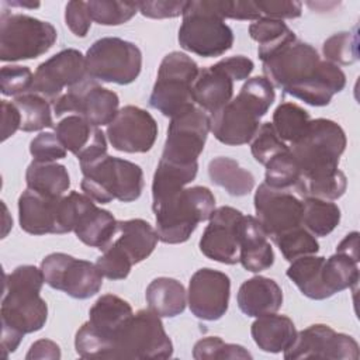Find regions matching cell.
Listing matches in <instances>:
<instances>
[{"label":"cell","instance_id":"27","mask_svg":"<svg viewBox=\"0 0 360 360\" xmlns=\"http://www.w3.org/2000/svg\"><path fill=\"white\" fill-rule=\"evenodd\" d=\"M239 309L248 316H262L277 312L283 304L280 285L264 276H255L242 283L236 295Z\"/></svg>","mask_w":360,"mask_h":360},{"label":"cell","instance_id":"34","mask_svg":"<svg viewBox=\"0 0 360 360\" xmlns=\"http://www.w3.org/2000/svg\"><path fill=\"white\" fill-rule=\"evenodd\" d=\"M208 176L214 184L235 197L248 195L255 187V176L226 156L214 158L208 163Z\"/></svg>","mask_w":360,"mask_h":360},{"label":"cell","instance_id":"31","mask_svg":"<svg viewBox=\"0 0 360 360\" xmlns=\"http://www.w3.org/2000/svg\"><path fill=\"white\" fill-rule=\"evenodd\" d=\"M145 298L150 311L160 318H173L180 315L187 304L184 285L176 278L158 277L146 287Z\"/></svg>","mask_w":360,"mask_h":360},{"label":"cell","instance_id":"17","mask_svg":"<svg viewBox=\"0 0 360 360\" xmlns=\"http://www.w3.org/2000/svg\"><path fill=\"white\" fill-rule=\"evenodd\" d=\"M253 202L256 218L271 240L302 225V198L294 190L273 188L262 183Z\"/></svg>","mask_w":360,"mask_h":360},{"label":"cell","instance_id":"14","mask_svg":"<svg viewBox=\"0 0 360 360\" xmlns=\"http://www.w3.org/2000/svg\"><path fill=\"white\" fill-rule=\"evenodd\" d=\"M210 132V115L198 107L170 118L163 146V160L177 165L195 163L201 155Z\"/></svg>","mask_w":360,"mask_h":360},{"label":"cell","instance_id":"12","mask_svg":"<svg viewBox=\"0 0 360 360\" xmlns=\"http://www.w3.org/2000/svg\"><path fill=\"white\" fill-rule=\"evenodd\" d=\"M45 283L72 298L86 300L96 295L103 285V274L96 263L55 252L41 262Z\"/></svg>","mask_w":360,"mask_h":360},{"label":"cell","instance_id":"28","mask_svg":"<svg viewBox=\"0 0 360 360\" xmlns=\"http://www.w3.org/2000/svg\"><path fill=\"white\" fill-rule=\"evenodd\" d=\"M191 94L193 101L201 110L214 112L232 100L233 80L218 63H215L198 72Z\"/></svg>","mask_w":360,"mask_h":360},{"label":"cell","instance_id":"58","mask_svg":"<svg viewBox=\"0 0 360 360\" xmlns=\"http://www.w3.org/2000/svg\"><path fill=\"white\" fill-rule=\"evenodd\" d=\"M10 6H17V7H25V8H35L39 7V3H24V1H6Z\"/></svg>","mask_w":360,"mask_h":360},{"label":"cell","instance_id":"32","mask_svg":"<svg viewBox=\"0 0 360 360\" xmlns=\"http://www.w3.org/2000/svg\"><path fill=\"white\" fill-rule=\"evenodd\" d=\"M323 256H301L291 262L287 269V277L300 288V291L311 300H326L330 297L322 281Z\"/></svg>","mask_w":360,"mask_h":360},{"label":"cell","instance_id":"6","mask_svg":"<svg viewBox=\"0 0 360 360\" xmlns=\"http://www.w3.org/2000/svg\"><path fill=\"white\" fill-rule=\"evenodd\" d=\"M131 305L118 295H101L89 311V321L76 332L75 349L84 359H107L118 330L131 319Z\"/></svg>","mask_w":360,"mask_h":360},{"label":"cell","instance_id":"48","mask_svg":"<svg viewBox=\"0 0 360 360\" xmlns=\"http://www.w3.org/2000/svg\"><path fill=\"white\" fill-rule=\"evenodd\" d=\"M34 75L30 68L7 65L0 70V90L4 96H21L31 90Z\"/></svg>","mask_w":360,"mask_h":360},{"label":"cell","instance_id":"29","mask_svg":"<svg viewBox=\"0 0 360 360\" xmlns=\"http://www.w3.org/2000/svg\"><path fill=\"white\" fill-rule=\"evenodd\" d=\"M115 236L112 243L117 245L134 264L149 257L159 240L156 229L141 218L118 221Z\"/></svg>","mask_w":360,"mask_h":360},{"label":"cell","instance_id":"37","mask_svg":"<svg viewBox=\"0 0 360 360\" xmlns=\"http://www.w3.org/2000/svg\"><path fill=\"white\" fill-rule=\"evenodd\" d=\"M340 208L328 200L302 198V226L314 236L329 235L340 222Z\"/></svg>","mask_w":360,"mask_h":360},{"label":"cell","instance_id":"8","mask_svg":"<svg viewBox=\"0 0 360 360\" xmlns=\"http://www.w3.org/2000/svg\"><path fill=\"white\" fill-rule=\"evenodd\" d=\"M173 343L160 316L153 311L139 309L115 335L107 359H169Z\"/></svg>","mask_w":360,"mask_h":360},{"label":"cell","instance_id":"13","mask_svg":"<svg viewBox=\"0 0 360 360\" xmlns=\"http://www.w3.org/2000/svg\"><path fill=\"white\" fill-rule=\"evenodd\" d=\"M120 98L115 91L101 87L93 79H86L80 84L70 87L53 103L52 110L56 117L73 112L80 115L94 127L108 125L118 112Z\"/></svg>","mask_w":360,"mask_h":360},{"label":"cell","instance_id":"33","mask_svg":"<svg viewBox=\"0 0 360 360\" xmlns=\"http://www.w3.org/2000/svg\"><path fill=\"white\" fill-rule=\"evenodd\" d=\"M25 183L27 188L42 195L62 197L70 186V177L63 165L32 160L25 172Z\"/></svg>","mask_w":360,"mask_h":360},{"label":"cell","instance_id":"18","mask_svg":"<svg viewBox=\"0 0 360 360\" xmlns=\"http://www.w3.org/2000/svg\"><path fill=\"white\" fill-rule=\"evenodd\" d=\"M89 79L84 55L73 48L63 49L45 62H42L35 73L31 93L41 94L53 103L65 89L75 87Z\"/></svg>","mask_w":360,"mask_h":360},{"label":"cell","instance_id":"51","mask_svg":"<svg viewBox=\"0 0 360 360\" xmlns=\"http://www.w3.org/2000/svg\"><path fill=\"white\" fill-rule=\"evenodd\" d=\"M256 8L259 10L260 15L276 18V20H292L298 18L302 14V4L300 1H290V0H267V1H255Z\"/></svg>","mask_w":360,"mask_h":360},{"label":"cell","instance_id":"44","mask_svg":"<svg viewBox=\"0 0 360 360\" xmlns=\"http://www.w3.org/2000/svg\"><path fill=\"white\" fill-rule=\"evenodd\" d=\"M357 44H359V37L357 31H343L338 32L332 37H329L323 45H322V52L325 56V60L332 62L335 65H352L359 59V52H357Z\"/></svg>","mask_w":360,"mask_h":360},{"label":"cell","instance_id":"9","mask_svg":"<svg viewBox=\"0 0 360 360\" xmlns=\"http://www.w3.org/2000/svg\"><path fill=\"white\" fill-rule=\"evenodd\" d=\"M58 39L56 28L44 20L3 11L0 15V59L17 62L46 53Z\"/></svg>","mask_w":360,"mask_h":360},{"label":"cell","instance_id":"36","mask_svg":"<svg viewBox=\"0 0 360 360\" xmlns=\"http://www.w3.org/2000/svg\"><path fill=\"white\" fill-rule=\"evenodd\" d=\"M249 34L250 38L259 44L257 55L262 62L297 39L294 31L290 30L284 21L264 15L249 25Z\"/></svg>","mask_w":360,"mask_h":360},{"label":"cell","instance_id":"47","mask_svg":"<svg viewBox=\"0 0 360 360\" xmlns=\"http://www.w3.org/2000/svg\"><path fill=\"white\" fill-rule=\"evenodd\" d=\"M96 266L103 277L110 280H124L128 277L134 263L117 245L111 242L97 259Z\"/></svg>","mask_w":360,"mask_h":360},{"label":"cell","instance_id":"49","mask_svg":"<svg viewBox=\"0 0 360 360\" xmlns=\"http://www.w3.org/2000/svg\"><path fill=\"white\" fill-rule=\"evenodd\" d=\"M205 6L214 11L222 20H249L256 21L260 18V13L255 6V1H239V0H204Z\"/></svg>","mask_w":360,"mask_h":360},{"label":"cell","instance_id":"42","mask_svg":"<svg viewBox=\"0 0 360 360\" xmlns=\"http://www.w3.org/2000/svg\"><path fill=\"white\" fill-rule=\"evenodd\" d=\"M285 260L292 262L301 256L315 255L319 250L316 238L302 225L287 231L273 239Z\"/></svg>","mask_w":360,"mask_h":360},{"label":"cell","instance_id":"24","mask_svg":"<svg viewBox=\"0 0 360 360\" xmlns=\"http://www.w3.org/2000/svg\"><path fill=\"white\" fill-rule=\"evenodd\" d=\"M55 134L72 152L79 163L94 160L107 153V141L98 127L91 125L80 115H68L55 125Z\"/></svg>","mask_w":360,"mask_h":360},{"label":"cell","instance_id":"57","mask_svg":"<svg viewBox=\"0 0 360 360\" xmlns=\"http://www.w3.org/2000/svg\"><path fill=\"white\" fill-rule=\"evenodd\" d=\"M336 252L345 253L356 260H359V232H350L345 239L336 246Z\"/></svg>","mask_w":360,"mask_h":360},{"label":"cell","instance_id":"4","mask_svg":"<svg viewBox=\"0 0 360 360\" xmlns=\"http://www.w3.org/2000/svg\"><path fill=\"white\" fill-rule=\"evenodd\" d=\"M346 143L345 131L338 122L326 118L311 120L290 146L301 180H314L335 173Z\"/></svg>","mask_w":360,"mask_h":360},{"label":"cell","instance_id":"50","mask_svg":"<svg viewBox=\"0 0 360 360\" xmlns=\"http://www.w3.org/2000/svg\"><path fill=\"white\" fill-rule=\"evenodd\" d=\"M30 153L38 162H56L66 156V148L56 134L41 132L30 142Z\"/></svg>","mask_w":360,"mask_h":360},{"label":"cell","instance_id":"21","mask_svg":"<svg viewBox=\"0 0 360 360\" xmlns=\"http://www.w3.org/2000/svg\"><path fill=\"white\" fill-rule=\"evenodd\" d=\"M231 294L229 277L218 270H197L188 283L187 301L193 315L202 321H217L228 311Z\"/></svg>","mask_w":360,"mask_h":360},{"label":"cell","instance_id":"38","mask_svg":"<svg viewBox=\"0 0 360 360\" xmlns=\"http://www.w3.org/2000/svg\"><path fill=\"white\" fill-rule=\"evenodd\" d=\"M359 260L336 252L325 259L322 267V281L330 297L346 288H352L359 281Z\"/></svg>","mask_w":360,"mask_h":360},{"label":"cell","instance_id":"23","mask_svg":"<svg viewBox=\"0 0 360 360\" xmlns=\"http://www.w3.org/2000/svg\"><path fill=\"white\" fill-rule=\"evenodd\" d=\"M75 201L73 232L84 245L104 250L114 239L118 221L114 215L98 208L84 193L72 191Z\"/></svg>","mask_w":360,"mask_h":360},{"label":"cell","instance_id":"7","mask_svg":"<svg viewBox=\"0 0 360 360\" xmlns=\"http://www.w3.org/2000/svg\"><path fill=\"white\" fill-rule=\"evenodd\" d=\"M198 72V65L188 55L167 53L160 62L149 105L170 118L194 107L191 89Z\"/></svg>","mask_w":360,"mask_h":360},{"label":"cell","instance_id":"5","mask_svg":"<svg viewBox=\"0 0 360 360\" xmlns=\"http://www.w3.org/2000/svg\"><path fill=\"white\" fill-rule=\"evenodd\" d=\"M83 173L82 191L96 202L107 204L112 200L131 202L139 198L143 190L141 166L110 156L108 153L80 163Z\"/></svg>","mask_w":360,"mask_h":360},{"label":"cell","instance_id":"15","mask_svg":"<svg viewBox=\"0 0 360 360\" xmlns=\"http://www.w3.org/2000/svg\"><path fill=\"white\" fill-rule=\"evenodd\" d=\"M18 221L31 235L72 232V214L68 195L46 197L31 188L18 198Z\"/></svg>","mask_w":360,"mask_h":360},{"label":"cell","instance_id":"25","mask_svg":"<svg viewBox=\"0 0 360 360\" xmlns=\"http://www.w3.org/2000/svg\"><path fill=\"white\" fill-rule=\"evenodd\" d=\"M346 86V76L343 70L328 60H321L315 73L305 82L295 84L285 90L295 98L314 107L328 105L336 93H340Z\"/></svg>","mask_w":360,"mask_h":360},{"label":"cell","instance_id":"20","mask_svg":"<svg viewBox=\"0 0 360 360\" xmlns=\"http://www.w3.org/2000/svg\"><path fill=\"white\" fill-rule=\"evenodd\" d=\"M156 136L158 124L155 118L136 105L120 108L107 125V138L111 146L120 152L145 153L152 149Z\"/></svg>","mask_w":360,"mask_h":360},{"label":"cell","instance_id":"2","mask_svg":"<svg viewBox=\"0 0 360 360\" xmlns=\"http://www.w3.org/2000/svg\"><path fill=\"white\" fill-rule=\"evenodd\" d=\"M274 98V87L264 76L248 79L236 97L211 112L210 131L225 145H245L256 134L260 118L269 111Z\"/></svg>","mask_w":360,"mask_h":360},{"label":"cell","instance_id":"3","mask_svg":"<svg viewBox=\"0 0 360 360\" xmlns=\"http://www.w3.org/2000/svg\"><path fill=\"white\" fill-rule=\"evenodd\" d=\"M159 240L183 243L195 231L197 225L211 218L215 211V197L208 187L194 186L152 202Z\"/></svg>","mask_w":360,"mask_h":360},{"label":"cell","instance_id":"54","mask_svg":"<svg viewBox=\"0 0 360 360\" xmlns=\"http://www.w3.org/2000/svg\"><path fill=\"white\" fill-rule=\"evenodd\" d=\"M229 76L231 79L235 80H245L250 76L253 72L255 63L252 59L243 55H236V56H229L224 58L219 62H217Z\"/></svg>","mask_w":360,"mask_h":360},{"label":"cell","instance_id":"11","mask_svg":"<svg viewBox=\"0 0 360 360\" xmlns=\"http://www.w3.org/2000/svg\"><path fill=\"white\" fill-rule=\"evenodd\" d=\"M87 75L93 80L129 84L142 69L141 49L125 39L105 37L94 41L86 55Z\"/></svg>","mask_w":360,"mask_h":360},{"label":"cell","instance_id":"19","mask_svg":"<svg viewBox=\"0 0 360 360\" xmlns=\"http://www.w3.org/2000/svg\"><path fill=\"white\" fill-rule=\"evenodd\" d=\"M321 60L312 45L295 39L263 60V73L273 87L285 91L308 80Z\"/></svg>","mask_w":360,"mask_h":360},{"label":"cell","instance_id":"41","mask_svg":"<svg viewBox=\"0 0 360 360\" xmlns=\"http://www.w3.org/2000/svg\"><path fill=\"white\" fill-rule=\"evenodd\" d=\"M264 166V183L273 188L294 190L301 180L300 169L290 152V148L288 150L273 156Z\"/></svg>","mask_w":360,"mask_h":360},{"label":"cell","instance_id":"10","mask_svg":"<svg viewBox=\"0 0 360 360\" xmlns=\"http://www.w3.org/2000/svg\"><path fill=\"white\" fill-rule=\"evenodd\" d=\"M177 38L183 49L202 58L221 56L233 45L231 27L204 0L187 1Z\"/></svg>","mask_w":360,"mask_h":360},{"label":"cell","instance_id":"40","mask_svg":"<svg viewBox=\"0 0 360 360\" xmlns=\"http://www.w3.org/2000/svg\"><path fill=\"white\" fill-rule=\"evenodd\" d=\"M311 121L309 112L295 103H281L273 112V128L281 141L292 143Z\"/></svg>","mask_w":360,"mask_h":360},{"label":"cell","instance_id":"22","mask_svg":"<svg viewBox=\"0 0 360 360\" xmlns=\"http://www.w3.org/2000/svg\"><path fill=\"white\" fill-rule=\"evenodd\" d=\"M243 214L233 207L217 208L200 239V250L211 260L235 264L239 262V226Z\"/></svg>","mask_w":360,"mask_h":360},{"label":"cell","instance_id":"53","mask_svg":"<svg viewBox=\"0 0 360 360\" xmlns=\"http://www.w3.org/2000/svg\"><path fill=\"white\" fill-rule=\"evenodd\" d=\"M187 1H138V11L148 18H174L183 15Z\"/></svg>","mask_w":360,"mask_h":360},{"label":"cell","instance_id":"52","mask_svg":"<svg viewBox=\"0 0 360 360\" xmlns=\"http://www.w3.org/2000/svg\"><path fill=\"white\" fill-rule=\"evenodd\" d=\"M65 22L76 37H86L91 25L87 1H69L65 7Z\"/></svg>","mask_w":360,"mask_h":360},{"label":"cell","instance_id":"16","mask_svg":"<svg viewBox=\"0 0 360 360\" xmlns=\"http://www.w3.org/2000/svg\"><path fill=\"white\" fill-rule=\"evenodd\" d=\"M359 356V345L352 336L339 333L323 323H315L297 332L292 345L284 350L285 360H357Z\"/></svg>","mask_w":360,"mask_h":360},{"label":"cell","instance_id":"39","mask_svg":"<svg viewBox=\"0 0 360 360\" xmlns=\"http://www.w3.org/2000/svg\"><path fill=\"white\" fill-rule=\"evenodd\" d=\"M21 114V131L34 132L53 125L51 101L37 93H24L13 101Z\"/></svg>","mask_w":360,"mask_h":360},{"label":"cell","instance_id":"45","mask_svg":"<svg viewBox=\"0 0 360 360\" xmlns=\"http://www.w3.org/2000/svg\"><path fill=\"white\" fill-rule=\"evenodd\" d=\"M195 360L215 359H252V354L240 345L225 343L218 336H207L200 339L193 349Z\"/></svg>","mask_w":360,"mask_h":360},{"label":"cell","instance_id":"30","mask_svg":"<svg viewBox=\"0 0 360 360\" xmlns=\"http://www.w3.org/2000/svg\"><path fill=\"white\" fill-rule=\"evenodd\" d=\"M250 333L259 349L267 353H280L292 345L297 329L288 316L273 312L257 316L252 323Z\"/></svg>","mask_w":360,"mask_h":360},{"label":"cell","instance_id":"56","mask_svg":"<svg viewBox=\"0 0 360 360\" xmlns=\"http://www.w3.org/2000/svg\"><path fill=\"white\" fill-rule=\"evenodd\" d=\"M27 360H35V359H51L58 360L60 359V349L59 346L49 339H39L34 342L25 354Z\"/></svg>","mask_w":360,"mask_h":360},{"label":"cell","instance_id":"1","mask_svg":"<svg viewBox=\"0 0 360 360\" xmlns=\"http://www.w3.org/2000/svg\"><path fill=\"white\" fill-rule=\"evenodd\" d=\"M44 283L41 269L31 264L18 266L6 274L0 309L4 357L15 352L24 335L44 328L48 319V305L39 295Z\"/></svg>","mask_w":360,"mask_h":360},{"label":"cell","instance_id":"26","mask_svg":"<svg viewBox=\"0 0 360 360\" xmlns=\"http://www.w3.org/2000/svg\"><path fill=\"white\" fill-rule=\"evenodd\" d=\"M267 235L256 217L243 215L239 226V263L245 270L259 273L274 263Z\"/></svg>","mask_w":360,"mask_h":360},{"label":"cell","instance_id":"43","mask_svg":"<svg viewBox=\"0 0 360 360\" xmlns=\"http://www.w3.org/2000/svg\"><path fill=\"white\" fill-rule=\"evenodd\" d=\"M91 21L100 25H121L129 21L138 11L136 3L91 0L87 1Z\"/></svg>","mask_w":360,"mask_h":360},{"label":"cell","instance_id":"55","mask_svg":"<svg viewBox=\"0 0 360 360\" xmlns=\"http://www.w3.org/2000/svg\"><path fill=\"white\" fill-rule=\"evenodd\" d=\"M21 128V114L14 103L1 100V141L8 139Z\"/></svg>","mask_w":360,"mask_h":360},{"label":"cell","instance_id":"35","mask_svg":"<svg viewBox=\"0 0 360 360\" xmlns=\"http://www.w3.org/2000/svg\"><path fill=\"white\" fill-rule=\"evenodd\" d=\"M198 172V162L191 165H177L160 159L152 181V202L162 201L191 183Z\"/></svg>","mask_w":360,"mask_h":360},{"label":"cell","instance_id":"46","mask_svg":"<svg viewBox=\"0 0 360 360\" xmlns=\"http://www.w3.org/2000/svg\"><path fill=\"white\" fill-rule=\"evenodd\" d=\"M284 150H288V146L280 139L271 122H263L250 139V152L255 160L262 165H266L273 156Z\"/></svg>","mask_w":360,"mask_h":360}]
</instances>
